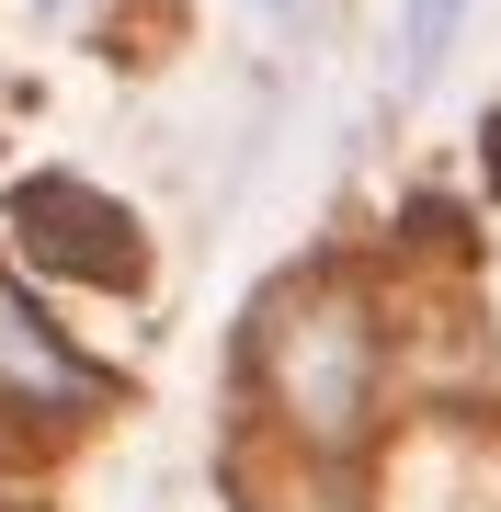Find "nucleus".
I'll use <instances>...</instances> for the list:
<instances>
[{"instance_id":"1","label":"nucleus","mask_w":501,"mask_h":512,"mask_svg":"<svg viewBox=\"0 0 501 512\" xmlns=\"http://www.w3.org/2000/svg\"><path fill=\"white\" fill-rule=\"evenodd\" d=\"M12 239L23 262H46V274H80L103 296H137V274H149V239H137V217L92 183H69V171H46V183L12 194Z\"/></svg>"},{"instance_id":"3","label":"nucleus","mask_w":501,"mask_h":512,"mask_svg":"<svg viewBox=\"0 0 501 512\" xmlns=\"http://www.w3.org/2000/svg\"><path fill=\"white\" fill-rule=\"evenodd\" d=\"M467 12H479V0H410V12H399V69L422 80L433 57L456 46V23H467Z\"/></svg>"},{"instance_id":"2","label":"nucleus","mask_w":501,"mask_h":512,"mask_svg":"<svg viewBox=\"0 0 501 512\" xmlns=\"http://www.w3.org/2000/svg\"><path fill=\"white\" fill-rule=\"evenodd\" d=\"M0 387H12L23 410H57V421L114 399V376L92 365V353H69V342H57V319L23 308V285H12V274H0Z\"/></svg>"}]
</instances>
